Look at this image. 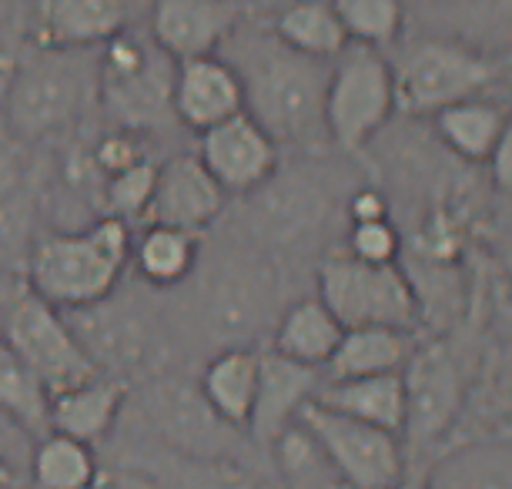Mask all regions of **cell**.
I'll return each instance as SVG.
<instances>
[{
	"instance_id": "cell-10",
	"label": "cell",
	"mask_w": 512,
	"mask_h": 489,
	"mask_svg": "<svg viewBox=\"0 0 512 489\" xmlns=\"http://www.w3.org/2000/svg\"><path fill=\"white\" fill-rule=\"evenodd\" d=\"M64 315L104 376L124 379L131 372H144L161 356V335L154 322L131 302H118L114 292L81 309H67Z\"/></svg>"
},
{
	"instance_id": "cell-20",
	"label": "cell",
	"mask_w": 512,
	"mask_h": 489,
	"mask_svg": "<svg viewBox=\"0 0 512 489\" xmlns=\"http://www.w3.org/2000/svg\"><path fill=\"white\" fill-rule=\"evenodd\" d=\"M315 402L328 409H338L345 416H355L362 423L389 429L402 439L405 423V386L402 372H375V376H352V379H328L315 389Z\"/></svg>"
},
{
	"instance_id": "cell-22",
	"label": "cell",
	"mask_w": 512,
	"mask_h": 489,
	"mask_svg": "<svg viewBox=\"0 0 512 489\" xmlns=\"http://www.w3.org/2000/svg\"><path fill=\"white\" fill-rule=\"evenodd\" d=\"M409 329L395 325H349L342 339L325 359L328 379L375 376V372H402L405 359L412 356Z\"/></svg>"
},
{
	"instance_id": "cell-6",
	"label": "cell",
	"mask_w": 512,
	"mask_h": 489,
	"mask_svg": "<svg viewBox=\"0 0 512 489\" xmlns=\"http://www.w3.org/2000/svg\"><path fill=\"white\" fill-rule=\"evenodd\" d=\"M175 61L154 41H141L128 27L98 47V94L121 128L148 131L171 114Z\"/></svg>"
},
{
	"instance_id": "cell-40",
	"label": "cell",
	"mask_w": 512,
	"mask_h": 489,
	"mask_svg": "<svg viewBox=\"0 0 512 489\" xmlns=\"http://www.w3.org/2000/svg\"><path fill=\"white\" fill-rule=\"evenodd\" d=\"M11 74H14V64L0 57V111H4V94H7V84H11Z\"/></svg>"
},
{
	"instance_id": "cell-33",
	"label": "cell",
	"mask_w": 512,
	"mask_h": 489,
	"mask_svg": "<svg viewBox=\"0 0 512 489\" xmlns=\"http://www.w3.org/2000/svg\"><path fill=\"white\" fill-rule=\"evenodd\" d=\"M34 222L37 201L27 188L0 201V268L24 275L27 258H31V248L37 242Z\"/></svg>"
},
{
	"instance_id": "cell-1",
	"label": "cell",
	"mask_w": 512,
	"mask_h": 489,
	"mask_svg": "<svg viewBox=\"0 0 512 489\" xmlns=\"http://www.w3.org/2000/svg\"><path fill=\"white\" fill-rule=\"evenodd\" d=\"M235 71L245 88V111L278 145L312 148L328 141L322 118L328 71H322V61L288 51L275 34H255L241 47Z\"/></svg>"
},
{
	"instance_id": "cell-5",
	"label": "cell",
	"mask_w": 512,
	"mask_h": 489,
	"mask_svg": "<svg viewBox=\"0 0 512 489\" xmlns=\"http://www.w3.org/2000/svg\"><path fill=\"white\" fill-rule=\"evenodd\" d=\"M325 78L322 118L328 145L362 151L395 111L392 67L379 47L349 41Z\"/></svg>"
},
{
	"instance_id": "cell-2",
	"label": "cell",
	"mask_w": 512,
	"mask_h": 489,
	"mask_svg": "<svg viewBox=\"0 0 512 489\" xmlns=\"http://www.w3.org/2000/svg\"><path fill=\"white\" fill-rule=\"evenodd\" d=\"M128 262V222L104 215L88 228H77V232H51L37 238L24 268V282L37 299L67 312L118 292Z\"/></svg>"
},
{
	"instance_id": "cell-24",
	"label": "cell",
	"mask_w": 512,
	"mask_h": 489,
	"mask_svg": "<svg viewBox=\"0 0 512 489\" xmlns=\"http://www.w3.org/2000/svg\"><path fill=\"white\" fill-rule=\"evenodd\" d=\"M345 325L335 319L332 309L318 299H298L278 315L275 325V352L282 356L305 362V366H325V359L332 356V349L342 339Z\"/></svg>"
},
{
	"instance_id": "cell-38",
	"label": "cell",
	"mask_w": 512,
	"mask_h": 489,
	"mask_svg": "<svg viewBox=\"0 0 512 489\" xmlns=\"http://www.w3.org/2000/svg\"><path fill=\"white\" fill-rule=\"evenodd\" d=\"M379 218H389V201H385L382 191H355L349 198V222H379Z\"/></svg>"
},
{
	"instance_id": "cell-30",
	"label": "cell",
	"mask_w": 512,
	"mask_h": 489,
	"mask_svg": "<svg viewBox=\"0 0 512 489\" xmlns=\"http://www.w3.org/2000/svg\"><path fill=\"white\" fill-rule=\"evenodd\" d=\"M255 282L258 275L245 272V268H228V272L215 278L205 299V315L221 339H238V335L255 329L258 319H262L268 295L265 289L258 292Z\"/></svg>"
},
{
	"instance_id": "cell-26",
	"label": "cell",
	"mask_w": 512,
	"mask_h": 489,
	"mask_svg": "<svg viewBox=\"0 0 512 489\" xmlns=\"http://www.w3.org/2000/svg\"><path fill=\"white\" fill-rule=\"evenodd\" d=\"M31 476L41 489H88L98 483V456L84 439L47 429L37 436Z\"/></svg>"
},
{
	"instance_id": "cell-18",
	"label": "cell",
	"mask_w": 512,
	"mask_h": 489,
	"mask_svg": "<svg viewBox=\"0 0 512 489\" xmlns=\"http://www.w3.org/2000/svg\"><path fill=\"white\" fill-rule=\"evenodd\" d=\"M124 402H128L124 379L98 372V376L51 396L47 423L57 433L84 439V443H101L104 436H111L114 423L121 419Z\"/></svg>"
},
{
	"instance_id": "cell-14",
	"label": "cell",
	"mask_w": 512,
	"mask_h": 489,
	"mask_svg": "<svg viewBox=\"0 0 512 489\" xmlns=\"http://www.w3.org/2000/svg\"><path fill=\"white\" fill-rule=\"evenodd\" d=\"M225 188L208 175L198 155H178L158 168L151 201L144 208L148 225H175L188 232H205L225 212Z\"/></svg>"
},
{
	"instance_id": "cell-11",
	"label": "cell",
	"mask_w": 512,
	"mask_h": 489,
	"mask_svg": "<svg viewBox=\"0 0 512 489\" xmlns=\"http://www.w3.org/2000/svg\"><path fill=\"white\" fill-rule=\"evenodd\" d=\"M405 386V446H432L446 436L452 419L462 409V372L446 345L432 342L425 349H412L402 366Z\"/></svg>"
},
{
	"instance_id": "cell-39",
	"label": "cell",
	"mask_w": 512,
	"mask_h": 489,
	"mask_svg": "<svg viewBox=\"0 0 512 489\" xmlns=\"http://www.w3.org/2000/svg\"><path fill=\"white\" fill-rule=\"evenodd\" d=\"M486 165L492 171V181H496L502 191H509L512 188V128L499 138V145L492 148Z\"/></svg>"
},
{
	"instance_id": "cell-25",
	"label": "cell",
	"mask_w": 512,
	"mask_h": 489,
	"mask_svg": "<svg viewBox=\"0 0 512 489\" xmlns=\"http://www.w3.org/2000/svg\"><path fill=\"white\" fill-rule=\"evenodd\" d=\"M131 258L138 275L154 289H175L188 282L198 265V232L175 225H148V232L131 242Z\"/></svg>"
},
{
	"instance_id": "cell-31",
	"label": "cell",
	"mask_w": 512,
	"mask_h": 489,
	"mask_svg": "<svg viewBox=\"0 0 512 489\" xmlns=\"http://www.w3.org/2000/svg\"><path fill=\"white\" fill-rule=\"evenodd\" d=\"M338 21L355 44L389 47L399 41L405 27V4L402 0H332Z\"/></svg>"
},
{
	"instance_id": "cell-28",
	"label": "cell",
	"mask_w": 512,
	"mask_h": 489,
	"mask_svg": "<svg viewBox=\"0 0 512 489\" xmlns=\"http://www.w3.org/2000/svg\"><path fill=\"white\" fill-rule=\"evenodd\" d=\"M47 406H51V396H47L44 382L11 349V342L0 335V416L14 419L24 433L44 436L51 429Z\"/></svg>"
},
{
	"instance_id": "cell-16",
	"label": "cell",
	"mask_w": 512,
	"mask_h": 489,
	"mask_svg": "<svg viewBox=\"0 0 512 489\" xmlns=\"http://www.w3.org/2000/svg\"><path fill=\"white\" fill-rule=\"evenodd\" d=\"M124 24V0H31V31L41 47H101Z\"/></svg>"
},
{
	"instance_id": "cell-29",
	"label": "cell",
	"mask_w": 512,
	"mask_h": 489,
	"mask_svg": "<svg viewBox=\"0 0 512 489\" xmlns=\"http://www.w3.org/2000/svg\"><path fill=\"white\" fill-rule=\"evenodd\" d=\"M429 486H439V489H509L512 486L509 446L496 443V439L462 446L432 469Z\"/></svg>"
},
{
	"instance_id": "cell-9",
	"label": "cell",
	"mask_w": 512,
	"mask_h": 489,
	"mask_svg": "<svg viewBox=\"0 0 512 489\" xmlns=\"http://www.w3.org/2000/svg\"><path fill=\"white\" fill-rule=\"evenodd\" d=\"M295 419H302L318 436V443L325 446L342 486L392 489L402 479V469H405L402 439L389 433V429L362 423V419L345 416V412H338V409H328L315 399H308L305 406L295 412Z\"/></svg>"
},
{
	"instance_id": "cell-3",
	"label": "cell",
	"mask_w": 512,
	"mask_h": 489,
	"mask_svg": "<svg viewBox=\"0 0 512 489\" xmlns=\"http://www.w3.org/2000/svg\"><path fill=\"white\" fill-rule=\"evenodd\" d=\"M98 94V47H41L14 64L0 121L14 141H41L71 128Z\"/></svg>"
},
{
	"instance_id": "cell-17",
	"label": "cell",
	"mask_w": 512,
	"mask_h": 489,
	"mask_svg": "<svg viewBox=\"0 0 512 489\" xmlns=\"http://www.w3.org/2000/svg\"><path fill=\"white\" fill-rule=\"evenodd\" d=\"M318 369L282 356V352H258V399L251 412L248 433L262 443H272V436L285 423H292L295 412L315 396Z\"/></svg>"
},
{
	"instance_id": "cell-4",
	"label": "cell",
	"mask_w": 512,
	"mask_h": 489,
	"mask_svg": "<svg viewBox=\"0 0 512 489\" xmlns=\"http://www.w3.org/2000/svg\"><path fill=\"white\" fill-rule=\"evenodd\" d=\"M502 78V61L459 37H422L392 67L395 111L436 114L452 101L486 94Z\"/></svg>"
},
{
	"instance_id": "cell-23",
	"label": "cell",
	"mask_w": 512,
	"mask_h": 489,
	"mask_svg": "<svg viewBox=\"0 0 512 489\" xmlns=\"http://www.w3.org/2000/svg\"><path fill=\"white\" fill-rule=\"evenodd\" d=\"M272 34L288 51L312 61H335L349 44L332 0H288L272 17Z\"/></svg>"
},
{
	"instance_id": "cell-8",
	"label": "cell",
	"mask_w": 512,
	"mask_h": 489,
	"mask_svg": "<svg viewBox=\"0 0 512 489\" xmlns=\"http://www.w3.org/2000/svg\"><path fill=\"white\" fill-rule=\"evenodd\" d=\"M0 335L34 369V376L44 382L47 396H57V392L77 386V382L98 376V366L84 352V345L77 342L67 315L44 299H37L31 289L17 295L4 325H0Z\"/></svg>"
},
{
	"instance_id": "cell-27",
	"label": "cell",
	"mask_w": 512,
	"mask_h": 489,
	"mask_svg": "<svg viewBox=\"0 0 512 489\" xmlns=\"http://www.w3.org/2000/svg\"><path fill=\"white\" fill-rule=\"evenodd\" d=\"M272 459L275 469L282 473L288 486L298 489H332L342 486L332 459H328L325 446L318 443V436L308 429L302 419H292L272 436Z\"/></svg>"
},
{
	"instance_id": "cell-13",
	"label": "cell",
	"mask_w": 512,
	"mask_h": 489,
	"mask_svg": "<svg viewBox=\"0 0 512 489\" xmlns=\"http://www.w3.org/2000/svg\"><path fill=\"white\" fill-rule=\"evenodd\" d=\"M241 0H154L151 41L171 61L218 54L238 31Z\"/></svg>"
},
{
	"instance_id": "cell-34",
	"label": "cell",
	"mask_w": 512,
	"mask_h": 489,
	"mask_svg": "<svg viewBox=\"0 0 512 489\" xmlns=\"http://www.w3.org/2000/svg\"><path fill=\"white\" fill-rule=\"evenodd\" d=\"M154 175H158V165L148 158H141L138 165L118 171V175L104 178V201H108V215L121 218V222H134V218H144V208L151 201V188H154Z\"/></svg>"
},
{
	"instance_id": "cell-7",
	"label": "cell",
	"mask_w": 512,
	"mask_h": 489,
	"mask_svg": "<svg viewBox=\"0 0 512 489\" xmlns=\"http://www.w3.org/2000/svg\"><path fill=\"white\" fill-rule=\"evenodd\" d=\"M318 299L345 329L395 325L412 332L419 322V295L399 262H362L349 252L328 255L318 265Z\"/></svg>"
},
{
	"instance_id": "cell-41",
	"label": "cell",
	"mask_w": 512,
	"mask_h": 489,
	"mask_svg": "<svg viewBox=\"0 0 512 489\" xmlns=\"http://www.w3.org/2000/svg\"><path fill=\"white\" fill-rule=\"evenodd\" d=\"M14 483H17V476H14L11 463H7V459L0 456V489H7V486H14Z\"/></svg>"
},
{
	"instance_id": "cell-15",
	"label": "cell",
	"mask_w": 512,
	"mask_h": 489,
	"mask_svg": "<svg viewBox=\"0 0 512 489\" xmlns=\"http://www.w3.org/2000/svg\"><path fill=\"white\" fill-rule=\"evenodd\" d=\"M245 111V88L235 64L218 54H201L175 61L171 81V114L191 131H205L211 124Z\"/></svg>"
},
{
	"instance_id": "cell-32",
	"label": "cell",
	"mask_w": 512,
	"mask_h": 489,
	"mask_svg": "<svg viewBox=\"0 0 512 489\" xmlns=\"http://www.w3.org/2000/svg\"><path fill=\"white\" fill-rule=\"evenodd\" d=\"M262 191L265 195V218H268V232L292 238L295 232H308L305 225L318 222L325 208V195L318 191V185H305V181H288V185H275V175L265 181Z\"/></svg>"
},
{
	"instance_id": "cell-37",
	"label": "cell",
	"mask_w": 512,
	"mask_h": 489,
	"mask_svg": "<svg viewBox=\"0 0 512 489\" xmlns=\"http://www.w3.org/2000/svg\"><path fill=\"white\" fill-rule=\"evenodd\" d=\"M27 188V165L21 155V141H0V201Z\"/></svg>"
},
{
	"instance_id": "cell-35",
	"label": "cell",
	"mask_w": 512,
	"mask_h": 489,
	"mask_svg": "<svg viewBox=\"0 0 512 489\" xmlns=\"http://www.w3.org/2000/svg\"><path fill=\"white\" fill-rule=\"evenodd\" d=\"M345 252L362 262H399L402 235L392 225V218L379 222H352V232L345 238Z\"/></svg>"
},
{
	"instance_id": "cell-19",
	"label": "cell",
	"mask_w": 512,
	"mask_h": 489,
	"mask_svg": "<svg viewBox=\"0 0 512 489\" xmlns=\"http://www.w3.org/2000/svg\"><path fill=\"white\" fill-rule=\"evenodd\" d=\"M198 392L228 429H248L258 399V352L228 345L201 372Z\"/></svg>"
},
{
	"instance_id": "cell-12",
	"label": "cell",
	"mask_w": 512,
	"mask_h": 489,
	"mask_svg": "<svg viewBox=\"0 0 512 489\" xmlns=\"http://www.w3.org/2000/svg\"><path fill=\"white\" fill-rule=\"evenodd\" d=\"M198 161L225 195H251L278 175V141L248 111H238L198 131Z\"/></svg>"
},
{
	"instance_id": "cell-21",
	"label": "cell",
	"mask_w": 512,
	"mask_h": 489,
	"mask_svg": "<svg viewBox=\"0 0 512 489\" xmlns=\"http://www.w3.org/2000/svg\"><path fill=\"white\" fill-rule=\"evenodd\" d=\"M432 128L452 155L472 161V165H486L492 148L509 131V111L486 94H472V98L439 108L432 114Z\"/></svg>"
},
{
	"instance_id": "cell-36",
	"label": "cell",
	"mask_w": 512,
	"mask_h": 489,
	"mask_svg": "<svg viewBox=\"0 0 512 489\" xmlns=\"http://www.w3.org/2000/svg\"><path fill=\"white\" fill-rule=\"evenodd\" d=\"M141 158H148V155H144L141 131H134V128L108 131L98 141V148H94V168H98L104 178L118 175V171L131 168V165H138Z\"/></svg>"
}]
</instances>
